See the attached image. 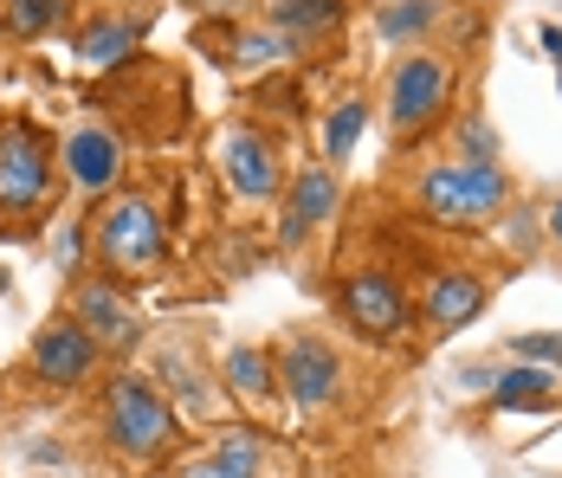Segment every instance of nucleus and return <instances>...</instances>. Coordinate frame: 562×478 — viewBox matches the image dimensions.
Masks as SVG:
<instances>
[{"label":"nucleus","instance_id":"obj_2","mask_svg":"<svg viewBox=\"0 0 562 478\" xmlns=\"http://www.w3.org/2000/svg\"><path fill=\"white\" fill-rule=\"evenodd\" d=\"M98 440L123 466H162L181 446V414L149 369H111L98 394Z\"/></svg>","mask_w":562,"mask_h":478},{"label":"nucleus","instance_id":"obj_27","mask_svg":"<svg viewBox=\"0 0 562 478\" xmlns=\"http://www.w3.org/2000/svg\"><path fill=\"white\" fill-rule=\"evenodd\" d=\"M543 240H550V246L562 253V194L550 201V208H543Z\"/></svg>","mask_w":562,"mask_h":478},{"label":"nucleus","instance_id":"obj_25","mask_svg":"<svg viewBox=\"0 0 562 478\" xmlns=\"http://www.w3.org/2000/svg\"><path fill=\"white\" fill-rule=\"evenodd\" d=\"M452 143H459V156L498 162V136H492V123H485V116H459V130H452Z\"/></svg>","mask_w":562,"mask_h":478},{"label":"nucleus","instance_id":"obj_28","mask_svg":"<svg viewBox=\"0 0 562 478\" xmlns=\"http://www.w3.org/2000/svg\"><path fill=\"white\" fill-rule=\"evenodd\" d=\"M537 46H543V53L562 65V26H537Z\"/></svg>","mask_w":562,"mask_h":478},{"label":"nucleus","instance_id":"obj_23","mask_svg":"<svg viewBox=\"0 0 562 478\" xmlns=\"http://www.w3.org/2000/svg\"><path fill=\"white\" fill-rule=\"evenodd\" d=\"M291 46H297V40H284V33H239V40H233V53H226V65L259 71V65H279Z\"/></svg>","mask_w":562,"mask_h":478},{"label":"nucleus","instance_id":"obj_14","mask_svg":"<svg viewBox=\"0 0 562 478\" xmlns=\"http://www.w3.org/2000/svg\"><path fill=\"white\" fill-rule=\"evenodd\" d=\"M149 375H156V388L175 401V414H181V421H201V414L214 421V414H221L214 375H207V363H194V349H188V343H156Z\"/></svg>","mask_w":562,"mask_h":478},{"label":"nucleus","instance_id":"obj_6","mask_svg":"<svg viewBox=\"0 0 562 478\" xmlns=\"http://www.w3.org/2000/svg\"><path fill=\"white\" fill-rule=\"evenodd\" d=\"M104 349L91 343V330L71 318V311H58L33 330V343H26V375L40 381V388H53V394H71V388H91L98 375H104Z\"/></svg>","mask_w":562,"mask_h":478},{"label":"nucleus","instance_id":"obj_29","mask_svg":"<svg viewBox=\"0 0 562 478\" xmlns=\"http://www.w3.org/2000/svg\"><path fill=\"white\" fill-rule=\"evenodd\" d=\"M26 459H33V466H58V459H65V453H58L53 440H40V446H26Z\"/></svg>","mask_w":562,"mask_h":478},{"label":"nucleus","instance_id":"obj_1","mask_svg":"<svg viewBox=\"0 0 562 478\" xmlns=\"http://www.w3.org/2000/svg\"><path fill=\"white\" fill-rule=\"evenodd\" d=\"M65 194V162H58V136L40 130L33 116L0 110V233H40L46 213Z\"/></svg>","mask_w":562,"mask_h":478},{"label":"nucleus","instance_id":"obj_7","mask_svg":"<svg viewBox=\"0 0 562 478\" xmlns=\"http://www.w3.org/2000/svg\"><path fill=\"white\" fill-rule=\"evenodd\" d=\"M447 98H452V58L414 46V53H401L389 65V123L401 136L434 130L447 116Z\"/></svg>","mask_w":562,"mask_h":478},{"label":"nucleus","instance_id":"obj_16","mask_svg":"<svg viewBox=\"0 0 562 478\" xmlns=\"http://www.w3.org/2000/svg\"><path fill=\"white\" fill-rule=\"evenodd\" d=\"M221 375H226V388H233L246 408H259V414L279 401V356H272L266 343H239V349H226Z\"/></svg>","mask_w":562,"mask_h":478},{"label":"nucleus","instance_id":"obj_15","mask_svg":"<svg viewBox=\"0 0 562 478\" xmlns=\"http://www.w3.org/2000/svg\"><path fill=\"white\" fill-rule=\"evenodd\" d=\"M143 13H123V7H111V13H91L78 33H71V53H78V65H91V71H123V65H136V46H143Z\"/></svg>","mask_w":562,"mask_h":478},{"label":"nucleus","instance_id":"obj_26","mask_svg":"<svg viewBox=\"0 0 562 478\" xmlns=\"http://www.w3.org/2000/svg\"><path fill=\"white\" fill-rule=\"evenodd\" d=\"M169 478H233V473H226L214 453H188V459H175L169 466Z\"/></svg>","mask_w":562,"mask_h":478},{"label":"nucleus","instance_id":"obj_5","mask_svg":"<svg viewBox=\"0 0 562 478\" xmlns=\"http://www.w3.org/2000/svg\"><path fill=\"white\" fill-rule=\"evenodd\" d=\"M330 304H337V318L362 336V343H401L407 330H414V298H407V285L394 278L389 266H356L337 278V291H330Z\"/></svg>","mask_w":562,"mask_h":478},{"label":"nucleus","instance_id":"obj_12","mask_svg":"<svg viewBox=\"0 0 562 478\" xmlns=\"http://www.w3.org/2000/svg\"><path fill=\"white\" fill-rule=\"evenodd\" d=\"M221 168H226V188L239 201H279L284 194V162H279V143L252 123H233L221 136Z\"/></svg>","mask_w":562,"mask_h":478},{"label":"nucleus","instance_id":"obj_19","mask_svg":"<svg viewBox=\"0 0 562 478\" xmlns=\"http://www.w3.org/2000/svg\"><path fill=\"white\" fill-rule=\"evenodd\" d=\"M53 271L65 285H78V278H91V213H65L53 226Z\"/></svg>","mask_w":562,"mask_h":478},{"label":"nucleus","instance_id":"obj_24","mask_svg":"<svg viewBox=\"0 0 562 478\" xmlns=\"http://www.w3.org/2000/svg\"><path fill=\"white\" fill-rule=\"evenodd\" d=\"M505 349H510V363H537V369L562 375V330H524V336H510Z\"/></svg>","mask_w":562,"mask_h":478},{"label":"nucleus","instance_id":"obj_21","mask_svg":"<svg viewBox=\"0 0 562 478\" xmlns=\"http://www.w3.org/2000/svg\"><path fill=\"white\" fill-rule=\"evenodd\" d=\"M58 13H65V0H0V33L33 46V40H46L58 26Z\"/></svg>","mask_w":562,"mask_h":478},{"label":"nucleus","instance_id":"obj_13","mask_svg":"<svg viewBox=\"0 0 562 478\" xmlns=\"http://www.w3.org/2000/svg\"><path fill=\"white\" fill-rule=\"evenodd\" d=\"M485 304H492V285L472 266H434V278H427V291H420L414 311L427 323V336H459Z\"/></svg>","mask_w":562,"mask_h":478},{"label":"nucleus","instance_id":"obj_10","mask_svg":"<svg viewBox=\"0 0 562 478\" xmlns=\"http://www.w3.org/2000/svg\"><path fill=\"white\" fill-rule=\"evenodd\" d=\"M58 162H65V188H78L85 201H104L123 188V136H116L104 116H85V123H71L65 136H58Z\"/></svg>","mask_w":562,"mask_h":478},{"label":"nucleus","instance_id":"obj_18","mask_svg":"<svg viewBox=\"0 0 562 478\" xmlns=\"http://www.w3.org/2000/svg\"><path fill=\"white\" fill-rule=\"evenodd\" d=\"M342 13L349 0H272V26L284 40H324L342 26Z\"/></svg>","mask_w":562,"mask_h":478},{"label":"nucleus","instance_id":"obj_11","mask_svg":"<svg viewBox=\"0 0 562 478\" xmlns=\"http://www.w3.org/2000/svg\"><path fill=\"white\" fill-rule=\"evenodd\" d=\"M342 201V181L330 162H304V168H291L284 175V194H279V246L284 253H297Z\"/></svg>","mask_w":562,"mask_h":478},{"label":"nucleus","instance_id":"obj_9","mask_svg":"<svg viewBox=\"0 0 562 478\" xmlns=\"http://www.w3.org/2000/svg\"><path fill=\"white\" fill-rule=\"evenodd\" d=\"M65 311L91 330V343L104 349V356H130L143 336H149V323H143V311L130 304V285H116V278H104V271H91V278H78L71 291H65Z\"/></svg>","mask_w":562,"mask_h":478},{"label":"nucleus","instance_id":"obj_22","mask_svg":"<svg viewBox=\"0 0 562 478\" xmlns=\"http://www.w3.org/2000/svg\"><path fill=\"white\" fill-rule=\"evenodd\" d=\"M362 136H369V104H362V98H342V104L324 116V156H330V168H342V162L356 156Z\"/></svg>","mask_w":562,"mask_h":478},{"label":"nucleus","instance_id":"obj_3","mask_svg":"<svg viewBox=\"0 0 562 478\" xmlns=\"http://www.w3.org/2000/svg\"><path fill=\"white\" fill-rule=\"evenodd\" d=\"M91 266L116 285H149L169 266V220L149 188H116L91 208Z\"/></svg>","mask_w":562,"mask_h":478},{"label":"nucleus","instance_id":"obj_17","mask_svg":"<svg viewBox=\"0 0 562 478\" xmlns=\"http://www.w3.org/2000/svg\"><path fill=\"white\" fill-rule=\"evenodd\" d=\"M440 20H447V7L440 0H382L375 7V33L389 40V46H420L427 33H440Z\"/></svg>","mask_w":562,"mask_h":478},{"label":"nucleus","instance_id":"obj_4","mask_svg":"<svg viewBox=\"0 0 562 478\" xmlns=\"http://www.w3.org/2000/svg\"><path fill=\"white\" fill-rule=\"evenodd\" d=\"M510 168L479 156H447L420 168V213L434 226H485L510 208Z\"/></svg>","mask_w":562,"mask_h":478},{"label":"nucleus","instance_id":"obj_20","mask_svg":"<svg viewBox=\"0 0 562 478\" xmlns=\"http://www.w3.org/2000/svg\"><path fill=\"white\" fill-rule=\"evenodd\" d=\"M207 453H214L233 478H266V433H259V426H233L226 421L221 433H214Z\"/></svg>","mask_w":562,"mask_h":478},{"label":"nucleus","instance_id":"obj_8","mask_svg":"<svg viewBox=\"0 0 562 478\" xmlns=\"http://www.w3.org/2000/svg\"><path fill=\"white\" fill-rule=\"evenodd\" d=\"M272 356H279V394L297 408V414H324L330 401L342 394V356L330 336H317V330H291L284 343H272Z\"/></svg>","mask_w":562,"mask_h":478},{"label":"nucleus","instance_id":"obj_30","mask_svg":"<svg viewBox=\"0 0 562 478\" xmlns=\"http://www.w3.org/2000/svg\"><path fill=\"white\" fill-rule=\"evenodd\" d=\"M557 91H562V65H557Z\"/></svg>","mask_w":562,"mask_h":478}]
</instances>
